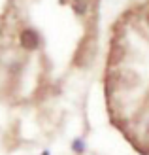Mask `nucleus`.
I'll return each mask as SVG.
<instances>
[{"label": "nucleus", "mask_w": 149, "mask_h": 155, "mask_svg": "<svg viewBox=\"0 0 149 155\" xmlns=\"http://www.w3.org/2000/svg\"><path fill=\"white\" fill-rule=\"evenodd\" d=\"M19 42L25 49L28 51H36L42 45V36L38 34L36 28H23L19 34Z\"/></svg>", "instance_id": "f257e3e1"}, {"label": "nucleus", "mask_w": 149, "mask_h": 155, "mask_svg": "<svg viewBox=\"0 0 149 155\" xmlns=\"http://www.w3.org/2000/svg\"><path fill=\"white\" fill-rule=\"evenodd\" d=\"M42 155H49V151H42Z\"/></svg>", "instance_id": "20e7f679"}, {"label": "nucleus", "mask_w": 149, "mask_h": 155, "mask_svg": "<svg viewBox=\"0 0 149 155\" xmlns=\"http://www.w3.org/2000/svg\"><path fill=\"white\" fill-rule=\"evenodd\" d=\"M147 25H149V15H147Z\"/></svg>", "instance_id": "39448f33"}, {"label": "nucleus", "mask_w": 149, "mask_h": 155, "mask_svg": "<svg viewBox=\"0 0 149 155\" xmlns=\"http://www.w3.org/2000/svg\"><path fill=\"white\" fill-rule=\"evenodd\" d=\"M72 10L77 15H85L89 10V0H72Z\"/></svg>", "instance_id": "f03ea898"}, {"label": "nucleus", "mask_w": 149, "mask_h": 155, "mask_svg": "<svg viewBox=\"0 0 149 155\" xmlns=\"http://www.w3.org/2000/svg\"><path fill=\"white\" fill-rule=\"evenodd\" d=\"M72 150L77 151V153H83V151H85V142H83V138H76V140L72 142Z\"/></svg>", "instance_id": "7ed1b4c3"}]
</instances>
